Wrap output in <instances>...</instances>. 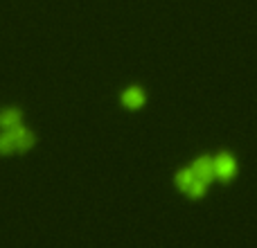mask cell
<instances>
[{
	"mask_svg": "<svg viewBox=\"0 0 257 248\" xmlns=\"http://www.w3.org/2000/svg\"><path fill=\"white\" fill-rule=\"evenodd\" d=\"M12 149H16V145H14V138L9 136H0V151H12Z\"/></svg>",
	"mask_w": 257,
	"mask_h": 248,
	"instance_id": "52a82bcc",
	"label": "cell"
},
{
	"mask_svg": "<svg viewBox=\"0 0 257 248\" xmlns=\"http://www.w3.org/2000/svg\"><path fill=\"white\" fill-rule=\"evenodd\" d=\"M9 136L14 138V145H16V149H27V147L32 145V136L27 131H23L21 127L9 129Z\"/></svg>",
	"mask_w": 257,
	"mask_h": 248,
	"instance_id": "277c9868",
	"label": "cell"
},
{
	"mask_svg": "<svg viewBox=\"0 0 257 248\" xmlns=\"http://www.w3.org/2000/svg\"><path fill=\"white\" fill-rule=\"evenodd\" d=\"M178 185L183 187L185 192H190L192 196H201L205 190V181L199 176V174H194V169H187V172H181L176 176Z\"/></svg>",
	"mask_w": 257,
	"mask_h": 248,
	"instance_id": "6da1fadb",
	"label": "cell"
},
{
	"mask_svg": "<svg viewBox=\"0 0 257 248\" xmlns=\"http://www.w3.org/2000/svg\"><path fill=\"white\" fill-rule=\"evenodd\" d=\"M18 122H21V115H18V111H5L3 115H0V127H5L9 131V129H16Z\"/></svg>",
	"mask_w": 257,
	"mask_h": 248,
	"instance_id": "5b68a950",
	"label": "cell"
},
{
	"mask_svg": "<svg viewBox=\"0 0 257 248\" xmlns=\"http://www.w3.org/2000/svg\"><path fill=\"white\" fill-rule=\"evenodd\" d=\"M192 169H194V174H199L203 181H210L212 174H214V163L210 158H201V160H196Z\"/></svg>",
	"mask_w": 257,
	"mask_h": 248,
	"instance_id": "3957f363",
	"label": "cell"
},
{
	"mask_svg": "<svg viewBox=\"0 0 257 248\" xmlns=\"http://www.w3.org/2000/svg\"><path fill=\"white\" fill-rule=\"evenodd\" d=\"M142 102H145V95H142L138 88H131V90H126L124 93V104L126 106H140Z\"/></svg>",
	"mask_w": 257,
	"mask_h": 248,
	"instance_id": "8992f818",
	"label": "cell"
},
{
	"mask_svg": "<svg viewBox=\"0 0 257 248\" xmlns=\"http://www.w3.org/2000/svg\"><path fill=\"white\" fill-rule=\"evenodd\" d=\"M235 174V160L228 154H221L217 160H214V176L219 178H230Z\"/></svg>",
	"mask_w": 257,
	"mask_h": 248,
	"instance_id": "7a4b0ae2",
	"label": "cell"
}]
</instances>
